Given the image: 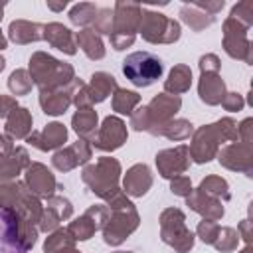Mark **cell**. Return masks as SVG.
I'll use <instances>...</instances> for the list:
<instances>
[{
	"label": "cell",
	"mask_w": 253,
	"mask_h": 253,
	"mask_svg": "<svg viewBox=\"0 0 253 253\" xmlns=\"http://www.w3.org/2000/svg\"><path fill=\"white\" fill-rule=\"evenodd\" d=\"M188 166H190V150L186 144L166 148L156 154V168L162 178L172 180L176 176H182L188 170Z\"/></svg>",
	"instance_id": "cell-13"
},
{
	"label": "cell",
	"mask_w": 253,
	"mask_h": 253,
	"mask_svg": "<svg viewBox=\"0 0 253 253\" xmlns=\"http://www.w3.org/2000/svg\"><path fill=\"white\" fill-rule=\"evenodd\" d=\"M241 253H251V251H249V249H243V251H241Z\"/></svg>",
	"instance_id": "cell-54"
},
{
	"label": "cell",
	"mask_w": 253,
	"mask_h": 253,
	"mask_svg": "<svg viewBox=\"0 0 253 253\" xmlns=\"http://www.w3.org/2000/svg\"><path fill=\"white\" fill-rule=\"evenodd\" d=\"M38 241V227L12 208H0V253H28Z\"/></svg>",
	"instance_id": "cell-2"
},
{
	"label": "cell",
	"mask_w": 253,
	"mask_h": 253,
	"mask_svg": "<svg viewBox=\"0 0 253 253\" xmlns=\"http://www.w3.org/2000/svg\"><path fill=\"white\" fill-rule=\"evenodd\" d=\"M152 186V172L146 164H134L126 170L123 180V192L132 198H142Z\"/></svg>",
	"instance_id": "cell-19"
},
{
	"label": "cell",
	"mask_w": 253,
	"mask_h": 253,
	"mask_svg": "<svg viewBox=\"0 0 253 253\" xmlns=\"http://www.w3.org/2000/svg\"><path fill=\"white\" fill-rule=\"evenodd\" d=\"M65 229H67V233H69L75 241H87V239L93 237V233L97 231V225H95V221H93L87 213H83L81 217H77L75 221H71Z\"/></svg>",
	"instance_id": "cell-36"
},
{
	"label": "cell",
	"mask_w": 253,
	"mask_h": 253,
	"mask_svg": "<svg viewBox=\"0 0 253 253\" xmlns=\"http://www.w3.org/2000/svg\"><path fill=\"white\" fill-rule=\"evenodd\" d=\"M186 202H188V206H190L196 213L204 215V219L217 221V219L223 217V206H221V202L215 200V198L206 196V194L200 192V190H192V194L186 198Z\"/></svg>",
	"instance_id": "cell-24"
},
{
	"label": "cell",
	"mask_w": 253,
	"mask_h": 253,
	"mask_svg": "<svg viewBox=\"0 0 253 253\" xmlns=\"http://www.w3.org/2000/svg\"><path fill=\"white\" fill-rule=\"evenodd\" d=\"M71 213H73V206H71V202L67 198L51 196V198H47V204L43 208V213H42V219L38 223V229L45 231V233L47 231L51 233V231H55L59 227L61 221L69 219Z\"/></svg>",
	"instance_id": "cell-17"
},
{
	"label": "cell",
	"mask_w": 253,
	"mask_h": 253,
	"mask_svg": "<svg viewBox=\"0 0 253 253\" xmlns=\"http://www.w3.org/2000/svg\"><path fill=\"white\" fill-rule=\"evenodd\" d=\"M225 140H229V142L237 140V123L235 121L219 119L213 125H204L192 132V144L188 146L190 158H194V162H198V164L210 162L217 154L219 144Z\"/></svg>",
	"instance_id": "cell-1"
},
{
	"label": "cell",
	"mask_w": 253,
	"mask_h": 253,
	"mask_svg": "<svg viewBox=\"0 0 253 253\" xmlns=\"http://www.w3.org/2000/svg\"><path fill=\"white\" fill-rule=\"evenodd\" d=\"M8 40L18 45L40 42L43 40V26L36 22H28V20H14L8 26Z\"/></svg>",
	"instance_id": "cell-25"
},
{
	"label": "cell",
	"mask_w": 253,
	"mask_h": 253,
	"mask_svg": "<svg viewBox=\"0 0 253 253\" xmlns=\"http://www.w3.org/2000/svg\"><path fill=\"white\" fill-rule=\"evenodd\" d=\"M130 126L134 130H146L150 128V117H148V111H146V105L144 107H138L136 111L130 113Z\"/></svg>",
	"instance_id": "cell-44"
},
{
	"label": "cell",
	"mask_w": 253,
	"mask_h": 253,
	"mask_svg": "<svg viewBox=\"0 0 253 253\" xmlns=\"http://www.w3.org/2000/svg\"><path fill=\"white\" fill-rule=\"evenodd\" d=\"M200 71H219V59L215 53H208L200 57Z\"/></svg>",
	"instance_id": "cell-47"
},
{
	"label": "cell",
	"mask_w": 253,
	"mask_h": 253,
	"mask_svg": "<svg viewBox=\"0 0 253 253\" xmlns=\"http://www.w3.org/2000/svg\"><path fill=\"white\" fill-rule=\"evenodd\" d=\"M160 237L176 253H188L194 247V233L186 227V215L178 208H168L160 213Z\"/></svg>",
	"instance_id": "cell-7"
},
{
	"label": "cell",
	"mask_w": 253,
	"mask_h": 253,
	"mask_svg": "<svg viewBox=\"0 0 253 253\" xmlns=\"http://www.w3.org/2000/svg\"><path fill=\"white\" fill-rule=\"evenodd\" d=\"M32 85H34V81H32V77H30V73L26 71V69H16V71H12V75H10V79H8V89L12 91V95H28L30 91H32Z\"/></svg>",
	"instance_id": "cell-39"
},
{
	"label": "cell",
	"mask_w": 253,
	"mask_h": 253,
	"mask_svg": "<svg viewBox=\"0 0 253 253\" xmlns=\"http://www.w3.org/2000/svg\"><path fill=\"white\" fill-rule=\"evenodd\" d=\"M237 239H239V233L233 227H219L211 245L217 251H233L237 247Z\"/></svg>",
	"instance_id": "cell-40"
},
{
	"label": "cell",
	"mask_w": 253,
	"mask_h": 253,
	"mask_svg": "<svg viewBox=\"0 0 253 253\" xmlns=\"http://www.w3.org/2000/svg\"><path fill=\"white\" fill-rule=\"evenodd\" d=\"M229 16L249 28L253 24V2H239V4H235L231 8V14Z\"/></svg>",
	"instance_id": "cell-42"
},
{
	"label": "cell",
	"mask_w": 253,
	"mask_h": 253,
	"mask_svg": "<svg viewBox=\"0 0 253 253\" xmlns=\"http://www.w3.org/2000/svg\"><path fill=\"white\" fill-rule=\"evenodd\" d=\"M24 184L28 186V190L38 196V198H51L53 192L57 190V180L51 174V170L42 164V162H30V166L26 168V180Z\"/></svg>",
	"instance_id": "cell-15"
},
{
	"label": "cell",
	"mask_w": 253,
	"mask_h": 253,
	"mask_svg": "<svg viewBox=\"0 0 253 253\" xmlns=\"http://www.w3.org/2000/svg\"><path fill=\"white\" fill-rule=\"evenodd\" d=\"M28 166H30V156L24 146H16L10 154H0V184L18 178V174Z\"/></svg>",
	"instance_id": "cell-23"
},
{
	"label": "cell",
	"mask_w": 253,
	"mask_h": 253,
	"mask_svg": "<svg viewBox=\"0 0 253 253\" xmlns=\"http://www.w3.org/2000/svg\"><path fill=\"white\" fill-rule=\"evenodd\" d=\"M75 245V239L67 233V229H55V231H51L47 237H45V241H43V251L45 253H59V251H63V249H67V247H73Z\"/></svg>",
	"instance_id": "cell-37"
},
{
	"label": "cell",
	"mask_w": 253,
	"mask_h": 253,
	"mask_svg": "<svg viewBox=\"0 0 253 253\" xmlns=\"http://www.w3.org/2000/svg\"><path fill=\"white\" fill-rule=\"evenodd\" d=\"M2 14H4V4H0V20H2Z\"/></svg>",
	"instance_id": "cell-53"
},
{
	"label": "cell",
	"mask_w": 253,
	"mask_h": 253,
	"mask_svg": "<svg viewBox=\"0 0 253 253\" xmlns=\"http://www.w3.org/2000/svg\"><path fill=\"white\" fill-rule=\"evenodd\" d=\"M170 192L172 194H176V196H182V198H188L190 194H192V182H190V178L188 176H176V178H172V182H170Z\"/></svg>",
	"instance_id": "cell-45"
},
{
	"label": "cell",
	"mask_w": 253,
	"mask_h": 253,
	"mask_svg": "<svg viewBox=\"0 0 253 253\" xmlns=\"http://www.w3.org/2000/svg\"><path fill=\"white\" fill-rule=\"evenodd\" d=\"M65 6H67V2H65V0H63V2H59V4H55V2H47V8H51L53 12H61Z\"/></svg>",
	"instance_id": "cell-49"
},
{
	"label": "cell",
	"mask_w": 253,
	"mask_h": 253,
	"mask_svg": "<svg viewBox=\"0 0 253 253\" xmlns=\"http://www.w3.org/2000/svg\"><path fill=\"white\" fill-rule=\"evenodd\" d=\"M140 103V95L136 91H128V89H117L113 93V111L121 113V115H128L134 111V107Z\"/></svg>",
	"instance_id": "cell-34"
},
{
	"label": "cell",
	"mask_w": 253,
	"mask_h": 253,
	"mask_svg": "<svg viewBox=\"0 0 253 253\" xmlns=\"http://www.w3.org/2000/svg\"><path fill=\"white\" fill-rule=\"evenodd\" d=\"M43 40L51 47H55V49H59V51H63L67 55H75L77 53L73 32L69 28H65L63 24H59V22H51V24L43 26Z\"/></svg>",
	"instance_id": "cell-21"
},
{
	"label": "cell",
	"mask_w": 253,
	"mask_h": 253,
	"mask_svg": "<svg viewBox=\"0 0 253 253\" xmlns=\"http://www.w3.org/2000/svg\"><path fill=\"white\" fill-rule=\"evenodd\" d=\"M140 4L132 2H117L113 8V32H111V45L121 51L132 45L136 32H138V22H140Z\"/></svg>",
	"instance_id": "cell-5"
},
{
	"label": "cell",
	"mask_w": 253,
	"mask_h": 253,
	"mask_svg": "<svg viewBox=\"0 0 253 253\" xmlns=\"http://www.w3.org/2000/svg\"><path fill=\"white\" fill-rule=\"evenodd\" d=\"M164 71L162 59L150 51H134L123 59L125 77L136 87H148L160 79Z\"/></svg>",
	"instance_id": "cell-6"
},
{
	"label": "cell",
	"mask_w": 253,
	"mask_h": 253,
	"mask_svg": "<svg viewBox=\"0 0 253 253\" xmlns=\"http://www.w3.org/2000/svg\"><path fill=\"white\" fill-rule=\"evenodd\" d=\"M97 6L95 4H91V2H79V4H75L71 10H69V20H71V24H75V26H81V28H89V26H93V22H95V18H97Z\"/></svg>",
	"instance_id": "cell-35"
},
{
	"label": "cell",
	"mask_w": 253,
	"mask_h": 253,
	"mask_svg": "<svg viewBox=\"0 0 253 253\" xmlns=\"http://www.w3.org/2000/svg\"><path fill=\"white\" fill-rule=\"evenodd\" d=\"M113 18H115V14H113L111 8H99L97 10V18L93 22V30L97 34H109L111 36V32H113Z\"/></svg>",
	"instance_id": "cell-41"
},
{
	"label": "cell",
	"mask_w": 253,
	"mask_h": 253,
	"mask_svg": "<svg viewBox=\"0 0 253 253\" xmlns=\"http://www.w3.org/2000/svg\"><path fill=\"white\" fill-rule=\"evenodd\" d=\"M138 221H140V217H138L132 204L111 210V215H109L107 223L101 229L103 231V241L111 247L121 245L138 227Z\"/></svg>",
	"instance_id": "cell-9"
},
{
	"label": "cell",
	"mask_w": 253,
	"mask_h": 253,
	"mask_svg": "<svg viewBox=\"0 0 253 253\" xmlns=\"http://www.w3.org/2000/svg\"><path fill=\"white\" fill-rule=\"evenodd\" d=\"M119 89L117 85V79L107 73V71H97L91 75V81L87 85V93H89V99H91V105L95 103H103L109 95H113L115 91Z\"/></svg>",
	"instance_id": "cell-26"
},
{
	"label": "cell",
	"mask_w": 253,
	"mask_h": 253,
	"mask_svg": "<svg viewBox=\"0 0 253 253\" xmlns=\"http://www.w3.org/2000/svg\"><path fill=\"white\" fill-rule=\"evenodd\" d=\"M69 85L59 87V89H42L40 91V107L45 115L57 117L69 109V105H71V87Z\"/></svg>",
	"instance_id": "cell-20"
},
{
	"label": "cell",
	"mask_w": 253,
	"mask_h": 253,
	"mask_svg": "<svg viewBox=\"0 0 253 253\" xmlns=\"http://www.w3.org/2000/svg\"><path fill=\"white\" fill-rule=\"evenodd\" d=\"M4 67H6V59H4V57H2V55H0V71H2V69H4Z\"/></svg>",
	"instance_id": "cell-52"
},
{
	"label": "cell",
	"mask_w": 253,
	"mask_h": 253,
	"mask_svg": "<svg viewBox=\"0 0 253 253\" xmlns=\"http://www.w3.org/2000/svg\"><path fill=\"white\" fill-rule=\"evenodd\" d=\"M28 73H30L34 85L40 87V91L42 89L67 87L75 79V71L69 63L59 61L45 51H36L30 57V71Z\"/></svg>",
	"instance_id": "cell-3"
},
{
	"label": "cell",
	"mask_w": 253,
	"mask_h": 253,
	"mask_svg": "<svg viewBox=\"0 0 253 253\" xmlns=\"http://www.w3.org/2000/svg\"><path fill=\"white\" fill-rule=\"evenodd\" d=\"M83 182L89 186L93 194L99 198L107 200L117 188H119V178H121V164L117 158L103 156L95 164H89L83 168L81 174Z\"/></svg>",
	"instance_id": "cell-4"
},
{
	"label": "cell",
	"mask_w": 253,
	"mask_h": 253,
	"mask_svg": "<svg viewBox=\"0 0 253 253\" xmlns=\"http://www.w3.org/2000/svg\"><path fill=\"white\" fill-rule=\"evenodd\" d=\"M182 107V99L176 97V95H168V93H160L156 95L148 105H146V111H148V117H150V128L148 132L154 136V132L166 125L168 121L174 119V115L180 111Z\"/></svg>",
	"instance_id": "cell-12"
},
{
	"label": "cell",
	"mask_w": 253,
	"mask_h": 253,
	"mask_svg": "<svg viewBox=\"0 0 253 253\" xmlns=\"http://www.w3.org/2000/svg\"><path fill=\"white\" fill-rule=\"evenodd\" d=\"M6 45H8V40L4 38V34H2V30H0V51H2V49H4Z\"/></svg>",
	"instance_id": "cell-51"
},
{
	"label": "cell",
	"mask_w": 253,
	"mask_h": 253,
	"mask_svg": "<svg viewBox=\"0 0 253 253\" xmlns=\"http://www.w3.org/2000/svg\"><path fill=\"white\" fill-rule=\"evenodd\" d=\"M217 160L221 166H225L229 170H239V172H245L247 176H251V172H253V148H251V144L235 140V142L223 146L221 150H217Z\"/></svg>",
	"instance_id": "cell-14"
},
{
	"label": "cell",
	"mask_w": 253,
	"mask_h": 253,
	"mask_svg": "<svg viewBox=\"0 0 253 253\" xmlns=\"http://www.w3.org/2000/svg\"><path fill=\"white\" fill-rule=\"evenodd\" d=\"M180 18H182V22L188 24L194 32H202L204 28L211 26L213 20H215V16L210 14V12H206L198 2L184 4V6L180 8Z\"/></svg>",
	"instance_id": "cell-29"
},
{
	"label": "cell",
	"mask_w": 253,
	"mask_h": 253,
	"mask_svg": "<svg viewBox=\"0 0 253 253\" xmlns=\"http://www.w3.org/2000/svg\"><path fill=\"white\" fill-rule=\"evenodd\" d=\"M91 158V144L83 138H79L77 142H73L71 146L67 148H59L53 158H51V164L53 168H57L59 172H69L81 164H87Z\"/></svg>",
	"instance_id": "cell-16"
},
{
	"label": "cell",
	"mask_w": 253,
	"mask_h": 253,
	"mask_svg": "<svg viewBox=\"0 0 253 253\" xmlns=\"http://www.w3.org/2000/svg\"><path fill=\"white\" fill-rule=\"evenodd\" d=\"M138 32L150 43H174L180 38V24L160 12L142 8Z\"/></svg>",
	"instance_id": "cell-8"
},
{
	"label": "cell",
	"mask_w": 253,
	"mask_h": 253,
	"mask_svg": "<svg viewBox=\"0 0 253 253\" xmlns=\"http://www.w3.org/2000/svg\"><path fill=\"white\" fill-rule=\"evenodd\" d=\"M198 190L204 192V194L210 196V198L219 200V202H221V200L227 202V200L231 198L227 182H225L223 178H219V176H208V178H204V180L200 182V188H198Z\"/></svg>",
	"instance_id": "cell-33"
},
{
	"label": "cell",
	"mask_w": 253,
	"mask_h": 253,
	"mask_svg": "<svg viewBox=\"0 0 253 253\" xmlns=\"http://www.w3.org/2000/svg\"><path fill=\"white\" fill-rule=\"evenodd\" d=\"M126 125L119 119V117H105L103 125L97 128V134L93 138V146L99 148V150H105V152H113L117 148H121L125 142H126Z\"/></svg>",
	"instance_id": "cell-11"
},
{
	"label": "cell",
	"mask_w": 253,
	"mask_h": 253,
	"mask_svg": "<svg viewBox=\"0 0 253 253\" xmlns=\"http://www.w3.org/2000/svg\"><path fill=\"white\" fill-rule=\"evenodd\" d=\"M241 233H243V239L249 241L251 233H249V221H247V219H243V223H241Z\"/></svg>",
	"instance_id": "cell-50"
},
{
	"label": "cell",
	"mask_w": 253,
	"mask_h": 253,
	"mask_svg": "<svg viewBox=\"0 0 253 253\" xmlns=\"http://www.w3.org/2000/svg\"><path fill=\"white\" fill-rule=\"evenodd\" d=\"M28 144L36 146L42 152L47 150H59L67 140V128L61 123H49L42 130H32V134L26 138Z\"/></svg>",
	"instance_id": "cell-18"
},
{
	"label": "cell",
	"mask_w": 253,
	"mask_h": 253,
	"mask_svg": "<svg viewBox=\"0 0 253 253\" xmlns=\"http://www.w3.org/2000/svg\"><path fill=\"white\" fill-rule=\"evenodd\" d=\"M217 231H219V225H217V221H211V219H202V221L198 223V229H196L198 237H200L204 243H208V245L213 243Z\"/></svg>",
	"instance_id": "cell-43"
},
{
	"label": "cell",
	"mask_w": 253,
	"mask_h": 253,
	"mask_svg": "<svg viewBox=\"0 0 253 253\" xmlns=\"http://www.w3.org/2000/svg\"><path fill=\"white\" fill-rule=\"evenodd\" d=\"M190 85H192V69L184 63H178L170 69L168 79L164 81V93L178 97L180 93H186Z\"/></svg>",
	"instance_id": "cell-31"
},
{
	"label": "cell",
	"mask_w": 253,
	"mask_h": 253,
	"mask_svg": "<svg viewBox=\"0 0 253 253\" xmlns=\"http://www.w3.org/2000/svg\"><path fill=\"white\" fill-rule=\"evenodd\" d=\"M192 132H194V128H192L190 121H186V119H172L166 125H162L154 132V136H166L170 140H186V138H190Z\"/></svg>",
	"instance_id": "cell-32"
},
{
	"label": "cell",
	"mask_w": 253,
	"mask_h": 253,
	"mask_svg": "<svg viewBox=\"0 0 253 253\" xmlns=\"http://www.w3.org/2000/svg\"><path fill=\"white\" fill-rule=\"evenodd\" d=\"M71 126H73V130L83 138V140H87L89 144L93 142V138H95V134H97V111H93L91 107H87V109H77V113L73 115V119H71Z\"/></svg>",
	"instance_id": "cell-28"
},
{
	"label": "cell",
	"mask_w": 253,
	"mask_h": 253,
	"mask_svg": "<svg viewBox=\"0 0 253 253\" xmlns=\"http://www.w3.org/2000/svg\"><path fill=\"white\" fill-rule=\"evenodd\" d=\"M32 113L26 107H16L6 117V132L10 138H28L32 134Z\"/></svg>",
	"instance_id": "cell-27"
},
{
	"label": "cell",
	"mask_w": 253,
	"mask_h": 253,
	"mask_svg": "<svg viewBox=\"0 0 253 253\" xmlns=\"http://www.w3.org/2000/svg\"><path fill=\"white\" fill-rule=\"evenodd\" d=\"M115 253H130V251H115Z\"/></svg>",
	"instance_id": "cell-55"
},
{
	"label": "cell",
	"mask_w": 253,
	"mask_h": 253,
	"mask_svg": "<svg viewBox=\"0 0 253 253\" xmlns=\"http://www.w3.org/2000/svg\"><path fill=\"white\" fill-rule=\"evenodd\" d=\"M24 190H26L24 182H18V180L2 182L0 184V208H14Z\"/></svg>",
	"instance_id": "cell-38"
},
{
	"label": "cell",
	"mask_w": 253,
	"mask_h": 253,
	"mask_svg": "<svg viewBox=\"0 0 253 253\" xmlns=\"http://www.w3.org/2000/svg\"><path fill=\"white\" fill-rule=\"evenodd\" d=\"M247 26L229 16L223 22V49L227 55L251 63V42L247 38Z\"/></svg>",
	"instance_id": "cell-10"
},
{
	"label": "cell",
	"mask_w": 253,
	"mask_h": 253,
	"mask_svg": "<svg viewBox=\"0 0 253 253\" xmlns=\"http://www.w3.org/2000/svg\"><path fill=\"white\" fill-rule=\"evenodd\" d=\"M75 45L83 49V53L89 59H103L105 57V45L101 36L91 30V28H83L81 32L75 34Z\"/></svg>",
	"instance_id": "cell-30"
},
{
	"label": "cell",
	"mask_w": 253,
	"mask_h": 253,
	"mask_svg": "<svg viewBox=\"0 0 253 253\" xmlns=\"http://www.w3.org/2000/svg\"><path fill=\"white\" fill-rule=\"evenodd\" d=\"M198 93L206 105H219L225 97V83L219 77V71H204L198 83Z\"/></svg>",
	"instance_id": "cell-22"
},
{
	"label": "cell",
	"mask_w": 253,
	"mask_h": 253,
	"mask_svg": "<svg viewBox=\"0 0 253 253\" xmlns=\"http://www.w3.org/2000/svg\"><path fill=\"white\" fill-rule=\"evenodd\" d=\"M221 105H223V109H225V111L235 113V111H241V109H243L245 101H243V97H241L239 93H225V97H223Z\"/></svg>",
	"instance_id": "cell-46"
},
{
	"label": "cell",
	"mask_w": 253,
	"mask_h": 253,
	"mask_svg": "<svg viewBox=\"0 0 253 253\" xmlns=\"http://www.w3.org/2000/svg\"><path fill=\"white\" fill-rule=\"evenodd\" d=\"M18 107V101L10 95H0V117H8Z\"/></svg>",
	"instance_id": "cell-48"
}]
</instances>
